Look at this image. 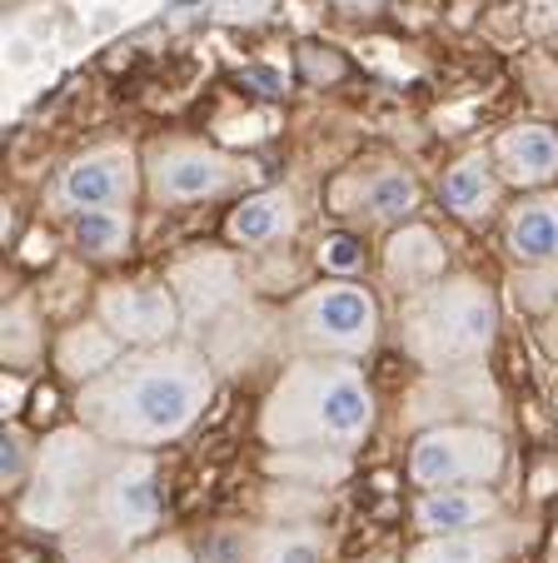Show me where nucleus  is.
<instances>
[{
    "label": "nucleus",
    "mask_w": 558,
    "mask_h": 563,
    "mask_svg": "<svg viewBox=\"0 0 558 563\" xmlns=\"http://www.w3.org/2000/svg\"><path fill=\"white\" fill-rule=\"evenodd\" d=\"M215 399V364L195 344L130 350L116 369L80 384V424L116 449H155L185 439Z\"/></svg>",
    "instance_id": "1"
},
{
    "label": "nucleus",
    "mask_w": 558,
    "mask_h": 563,
    "mask_svg": "<svg viewBox=\"0 0 558 563\" xmlns=\"http://www.w3.org/2000/svg\"><path fill=\"white\" fill-rule=\"evenodd\" d=\"M374 389L364 369L339 354H299L274 379L260 409V439L270 449H339L354 454L374 434Z\"/></svg>",
    "instance_id": "2"
},
{
    "label": "nucleus",
    "mask_w": 558,
    "mask_h": 563,
    "mask_svg": "<svg viewBox=\"0 0 558 563\" xmlns=\"http://www.w3.org/2000/svg\"><path fill=\"white\" fill-rule=\"evenodd\" d=\"M499 340V295L474 275H444L419 295H404L400 344L419 369L484 364Z\"/></svg>",
    "instance_id": "3"
},
{
    "label": "nucleus",
    "mask_w": 558,
    "mask_h": 563,
    "mask_svg": "<svg viewBox=\"0 0 558 563\" xmlns=\"http://www.w3.org/2000/svg\"><path fill=\"white\" fill-rule=\"evenodd\" d=\"M160 468L145 449H116L96 499L85 504L80 523L65 533L70 563H120L130 549L155 539L160 529Z\"/></svg>",
    "instance_id": "4"
},
{
    "label": "nucleus",
    "mask_w": 558,
    "mask_h": 563,
    "mask_svg": "<svg viewBox=\"0 0 558 563\" xmlns=\"http://www.w3.org/2000/svg\"><path fill=\"white\" fill-rule=\"evenodd\" d=\"M110 459H116V444H106L96 429H55L35 454L31 484L21 489V523L41 533H70L85 504L96 499Z\"/></svg>",
    "instance_id": "5"
},
{
    "label": "nucleus",
    "mask_w": 558,
    "mask_h": 563,
    "mask_svg": "<svg viewBox=\"0 0 558 563\" xmlns=\"http://www.w3.org/2000/svg\"><path fill=\"white\" fill-rule=\"evenodd\" d=\"M289 334L305 354H339L364 360L380 340V299L354 275H335L325 285L305 289L289 309Z\"/></svg>",
    "instance_id": "6"
},
{
    "label": "nucleus",
    "mask_w": 558,
    "mask_h": 563,
    "mask_svg": "<svg viewBox=\"0 0 558 563\" xmlns=\"http://www.w3.org/2000/svg\"><path fill=\"white\" fill-rule=\"evenodd\" d=\"M508 464V444L494 424H429L409 444L414 489H453V484H494Z\"/></svg>",
    "instance_id": "7"
},
{
    "label": "nucleus",
    "mask_w": 558,
    "mask_h": 563,
    "mask_svg": "<svg viewBox=\"0 0 558 563\" xmlns=\"http://www.w3.org/2000/svg\"><path fill=\"white\" fill-rule=\"evenodd\" d=\"M244 180V165L205 140H155L145 150V190L155 205H205L230 195Z\"/></svg>",
    "instance_id": "8"
},
{
    "label": "nucleus",
    "mask_w": 558,
    "mask_h": 563,
    "mask_svg": "<svg viewBox=\"0 0 558 563\" xmlns=\"http://www.w3.org/2000/svg\"><path fill=\"white\" fill-rule=\"evenodd\" d=\"M140 185H145V159L125 140H100L75 159H65V170L51 185V210L70 220V214L100 210V205H130Z\"/></svg>",
    "instance_id": "9"
},
{
    "label": "nucleus",
    "mask_w": 558,
    "mask_h": 563,
    "mask_svg": "<svg viewBox=\"0 0 558 563\" xmlns=\"http://www.w3.org/2000/svg\"><path fill=\"white\" fill-rule=\"evenodd\" d=\"M96 319H106L125 340V350H155V344H175L185 305L165 279H116L96 295Z\"/></svg>",
    "instance_id": "10"
},
{
    "label": "nucleus",
    "mask_w": 558,
    "mask_h": 563,
    "mask_svg": "<svg viewBox=\"0 0 558 563\" xmlns=\"http://www.w3.org/2000/svg\"><path fill=\"white\" fill-rule=\"evenodd\" d=\"M409 419L429 424H494L499 389L484 364H459V369H429V379L414 389Z\"/></svg>",
    "instance_id": "11"
},
{
    "label": "nucleus",
    "mask_w": 558,
    "mask_h": 563,
    "mask_svg": "<svg viewBox=\"0 0 558 563\" xmlns=\"http://www.w3.org/2000/svg\"><path fill=\"white\" fill-rule=\"evenodd\" d=\"M489 155H494L504 185H518V190H548L558 180V130L544 120H518V125L499 130Z\"/></svg>",
    "instance_id": "12"
},
{
    "label": "nucleus",
    "mask_w": 558,
    "mask_h": 563,
    "mask_svg": "<svg viewBox=\"0 0 558 563\" xmlns=\"http://www.w3.org/2000/svg\"><path fill=\"white\" fill-rule=\"evenodd\" d=\"M504 519V499L494 494V484H453V489H419L414 499V529L429 533H469L489 529Z\"/></svg>",
    "instance_id": "13"
},
{
    "label": "nucleus",
    "mask_w": 558,
    "mask_h": 563,
    "mask_svg": "<svg viewBox=\"0 0 558 563\" xmlns=\"http://www.w3.org/2000/svg\"><path fill=\"white\" fill-rule=\"evenodd\" d=\"M504 250L524 269H558V190H528L504 214Z\"/></svg>",
    "instance_id": "14"
},
{
    "label": "nucleus",
    "mask_w": 558,
    "mask_h": 563,
    "mask_svg": "<svg viewBox=\"0 0 558 563\" xmlns=\"http://www.w3.org/2000/svg\"><path fill=\"white\" fill-rule=\"evenodd\" d=\"M299 230V200L289 190H254L244 195L240 205L230 210L225 220V240L234 250H274V245H289V234Z\"/></svg>",
    "instance_id": "15"
},
{
    "label": "nucleus",
    "mask_w": 558,
    "mask_h": 563,
    "mask_svg": "<svg viewBox=\"0 0 558 563\" xmlns=\"http://www.w3.org/2000/svg\"><path fill=\"white\" fill-rule=\"evenodd\" d=\"M499 200H504V175H499L489 150L453 159L439 180V205L463 224H484L499 210Z\"/></svg>",
    "instance_id": "16"
},
{
    "label": "nucleus",
    "mask_w": 558,
    "mask_h": 563,
    "mask_svg": "<svg viewBox=\"0 0 558 563\" xmlns=\"http://www.w3.org/2000/svg\"><path fill=\"white\" fill-rule=\"evenodd\" d=\"M384 279H390L400 295H419L434 279L449 275V255H444V240L429 224H400V230L384 240Z\"/></svg>",
    "instance_id": "17"
},
{
    "label": "nucleus",
    "mask_w": 558,
    "mask_h": 563,
    "mask_svg": "<svg viewBox=\"0 0 558 563\" xmlns=\"http://www.w3.org/2000/svg\"><path fill=\"white\" fill-rule=\"evenodd\" d=\"M169 285H175L179 305H185V319L200 324V319L220 314L234 295H240V275H234V260L210 250V255H190L169 269Z\"/></svg>",
    "instance_id": "18"
},
{
    "label": "nucleus",
    "mask_w": 558,
    "mask_h": 563,
    "mask_svg": "<svg viewBox=\"0 0 558 563\" xmlns=\"http://www.w3.org/2000/svg\"><path fill=\"white\" fill-rule=\"evenodd\" d=\"M424 205V185L404 165H374V170L354 175V200H344V210H359L374 224H400Z\"/></svg>",
    "instance_id": "19"
},
{
    "label": "nucleus",
    "mask_w": 558,
    "mask_h": 563,
    "mask_svg": "<svg viewBox=\"0 0 558 563\" xmlns=\"http://www.w3.org/2000/svg\"><path fill=\"white\" fill-rule=\"evenodd\" d=\"M125 340L110 330L106 319H85V324H70V330L55 340V369L70 384H90L106 369H116L125 360Z\"/></svg>",
    "instance_id": "20"
},
{
    "label": "nucleus",
    "mask_w": 558,
    "mask_h": 563,
    "mask_svg": "<svg viewBox=\"0 0 558 563\" xmlns=\"http://www.w3.org/2000/svg\"><path fill=\"white\" fill-rule=\"evenodd\" d=\"M70 245L85 260H120L135 245V210L130 205H100V210L70 214Z\"/></svg>",
    "instance_id": "21"
},
{
    "label": "nucleus",
    "mask_w": 558,
    "mask_h": 563,
    "mask_svg": "<svg viewBox=\"0 0 558 563\" xmlns=\"http://www.w3.org/2000/svg\"><path fill=\"white\" fill-rule=\"evenodd\" d=\"M508 543H514V533L504 523L469 529V533H429L404 563H504Z\"/></svg>",
    "instance_id": "22"
},
{
    "label": "nucleus",
    "mask_w": 558,
    "mask_h": 563,
    "mask_svg": "<svg viewBox=\"0 0 558 563\" xmlns=\"http://www.w3.org/2000/svg\"><path fill=\"white\" fill-rule=\"evenodd\" d=\"M0 350H6V364L11 369H31L45 350V324L41 309H35L31 295H15L6 305V324H0Z\"/></svg>",
    "instance_id": "23"
},
{
    "label": "nucleus",
    "mask_w": 558,
    "mask_h": 563,
    "mask_svg": "<svg viewBox=\"0 0 558 563\" xmlns=\"http://www.w3.org/2000/svg\"><path fill=\"white\" fill-rule=\"evenodd\" d=\"M270 474L295 484H339L349 474V454L339 449H270Z\"/></svg>",
    "instance_id": "24"
},
{
    "label": "nucleus",
    "mask_w": 558,
    "mask_h": 563,
    "mask_svg": "<svg viewBox=\"0 0 558 563\" xmlns=\"http://www.w3.org/2000/svg\"><path fill=\"white\" fill-rule=\"evenodd\" d=\"M319 559H325V539L315 529H270L250 549V563H319Z\"/></svg>",
    "instance_id": "25"
},
{
    "label": "nucleus",
    "mask_w": 558,
    "mask_h": 563,
    "mask_svg": "<svg viewBox=\"0 0 558 563\" xmlns=\"http://www.w3.org/2000/svg\"><path fill=\"white\" fill-rule=\"evenodd\" d=\"M35 454H41V449H31L25 429H15V424L6 429V439H0V484H6V494L21 499V489L35 474Z\"/></svg>",
    "instance_id": "26"
},
{
    "label": "nucleus",
    "mask_w": 558,
    "mask_h": 563,
    "mask_svg": "<svg viewBox=\"0 0 558 563\" xmlns=\"http://www.w3.org/2000/svg\"><path fill=\"white\" fill-rule=\"evenodd\" d=\"M120 563H200L195 559V549L179 533H155V539H145L140 549H130Z\"/></svg>",
    "instance_id": "27"
},
{
    "label": "nucleus",
    "mask_w": 558,
    "mask_h": 563,
    "mask_svg": "<svg viewBox=\"0 0 558 563\" xmlns=\"http://www.w3.org/2000/svg\"><path fill=\"white\" fill-rule=\"evenodd\" d=\"M319 265H325L329 275H354V269L364 265V245H359L354 234H329L325 245H319Z\"/></svg>",
    "instance_id": "28"
},
{
    "label": "nucleus",
    "mask_w": 558,
    "mask_h": 563,
    "mask_svg": "<svg viewBox=\"0 0 558 563\" xmlns=\"http://www.w3.org/2000/svg\"><path fill=\"white\" fill-rule=\"evenodd\" d=\"M528 31L558 35V0H528Z\"/></svg>",
    "instance_id": "29"
}]
</instances>
